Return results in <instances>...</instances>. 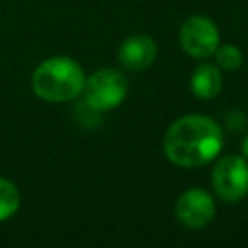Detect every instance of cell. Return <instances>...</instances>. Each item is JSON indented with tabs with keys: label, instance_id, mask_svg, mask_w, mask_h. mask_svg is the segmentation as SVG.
Segmentation results:
<instances>
[{
	"label": "cell",
	"instance_id": "3",
	"mask_svg": "<svg viewBox=\"0 0 248 248\" xmlns=\"http://www.w3.org/2000/svg\"><path fill=\"white\" fill-rule=\"evenodd\" d=\"M126 93H128V79L112 68H103L93 72L89 78H85L81 89L83 103L97 108L99 112L118 107L124 101Z\"/></svg>",
	"mask_w": 248,
	"mask_h": 248
},
{
	"label": "cell",
	"instance_id": "8",
	"mask_svg": "<svg viewBox=\"0 0 248 248\" xmlns=\"http://www.w3.org/2000/svg\"><path fill=\"white\" fill-rule=\"evenodd\" d=\"M190 89L198 99H215L223 89V76L213 64H200L190 78Z\"/></svg>",
	"mask_w": 248,
	"mask_h": 248
},
{
	"label": "cell",
	"instance_id": "2",
	"mask_svg": "<svg viewBox=\"0 0 248 248\" xmlns=\"http://www.w3.org/2000/svg\"><path fill=\"white\" fill-rule=\"evenodd\" d=\"M85 83V74L81 66L68 56H52L43 60L33 76V93L48 103H66L81 95Z\"/></svg>",
	"mask_w": 248,
	"mask_h": 248
},
{
	"label": "cell",
	"instance_id": "9",
	"mask_svg": "<svg viewBox=\"0 0 248 248\" xmlns=\"http://www.w3.org/2000/svg\"><path fill=\"white\" fill-rule=\"evenodd\" d=\"M19 205H21V196L17 186L12 180L0 176V223L14 217Z\"/></svg>",
	"mask_w": 248,
	"mask_h": 248
},
{
	"label": "cell",
	"instance_id": "10",
	"mask_svg": "<svg viewBox=\"0 0 248 248\" xmlns=\"http://www.w3.org/2000/svg\"><path fill=\"white\" fill-rule=\"evenodd\" d=\"M213 54H215L217 66L223 68V70H227V72H232V70L240 68L242 58H244L242 52H240V48L236 45H231V43H227L223 46H217Z\"/></svg>",
	"mask_w": 248,
	"mask_h": 248
},
{
	"label": "cell",
	"instance_id": "6",
	"mask_svg": "<svg viewBox=\"0 0 248 248\" xmlns=\"http://www.w3.org/2000/svg\"><path fill=\"white\" fill-rule=\"evenodd\" d=\"M215 215V202L203 188H190L174 202V217L186 229H203Z\"/></svg>",
	"mask_w": 248,
	"mask_h": 248
},
{
	"label": "cell",
	"instance_id": "7",
	"mask_svg": "<svg viewBox=\"0 0 248 248\" xmlns=\"http://www.w3.org/2000/svg\"><path fill=\"white\" fill-rule=\"evenodd\" d=\"M157 58V43L149 35H132L118 48L120 64L130 72L147 70Z\"/></svg>",
	"mask_w": 248,
	"mask_h": 248
},
{
	"label": "cell",
	"instance_id": "4",
	"mask_svg": "<svg viewBox=\"0 0 248 248\" xmlns=\"http://www.w3.org/2000/svg\"><path fill=\"white\" fill-rule=\"evenodd\" d=\"M211 182L223 202H240L248 194V161L242 155L221 157L213 169Z\"/></svg>",
	"mask_w": 248,
	"mask_h": 248
},
{
	"label": "cell",
	"instance_id": "5",
	"mask_svg": "<svg viewBox=\"0 0 248 248\" xmlns=\"http://www.w3.org/2000/svg\"><path fill=\"white\" fill-rule=\"evenodd\" d=\"M178 43L188 56L198 60L209 58L219 46L217 25L205 16H190L180 27Z\"/></svg>",
	"mask_w": 248,
	"mask_h": 248
},
{
	"label": "cell",
	"instance_id": "11",
	"mask_svg": "<svg viewBox=\"0 0 248 248\" xmlns=\"http://www.w3.org/2000/svg\"><path fill=\"white\" fill-rule=\"evenodd\" d=\"M240 151H242V157L248 161V136L244 138V141H242V145H240Z\"/></svg>",
	"mask_w": 248,
	"mask_h": 248
},
{
	"label": "cell",
	"instance_id": "1",
	"mask_svg": "<svg viewBox=\"0 0 248 248\" xmlns=\"http://www.w3.org/2000/svg\"><path fill=\"white\" fill-rule=\"evenodd\" d=\"M223 149V130L203 114L176 118L163 136L165 157L176 167L194 169L213 161Z\"/></svg>",
	"mask_w": 248,
	"mask_h": 248
}]
</instances>
